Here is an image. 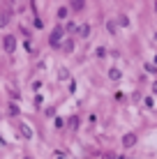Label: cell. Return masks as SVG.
Returning a JSON list of instances; mask_svg holds the SVG:
<instances>
[{"mask_svg": "<svg viewBox=\"0 0 157 159\" xmlns=\"http://www.w3.org/2000/svg\"><path fill=\"white\" fill-rule=\"evenodd\" d=\"M60 37H62V28L58 25L56 30H53V35H51V44L53 46H58V42H60Z\"/></svg>", "mask_w": 157, "mask_h": 159, "instance_id": "cell-1", "label": "cell"}]
</instances>
